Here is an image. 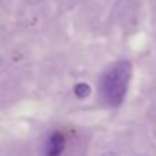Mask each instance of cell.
I'll list each match as a JSON object with an SVG mask.
<instances>
[{
  "mask_svg": "<svg viewBox=\"0 0 156 156\" xmlns=\"http://www.w3.org/2000/svg\"><path fill=\"white\" fill-rule=\"evenodd\" d=\"M66 148V136L61 131H52L45 141V156H61Z\"/></svg>",
  "mask_w": 156,
  "mask_h": 156,
  "instance_id": "7a4b0ae2",
  "label": "cell"
},
{
  "mask_svg": "<svg viewBox=\"0 0 156 156\" xmlns=\"http://www.w3.org/2000/svg\"><path fill=\"white\" fill-rule=\"evenodd\" d=\"M131 79V64L128 61H119L109 66L101 77V98L108 106H121L126 98Z\"/></svg>",
  "mask_w": 156,
  "mask_h": 156,
  "instance_id": "6da1fadb",
  "label": "cell"
},
{
  "mask_svg": "<svg viewBox=\"0 0 156 156\" xmlns=\"http://www.w3.org/2000/svg\"><path fill=\"white\" fill-rule=\"evenodd\" d=\"M74 94H76V98H79V99H86L91 94V86L86 84V82H79V84L74 86Z\"/></svg>",
  "mask_w": 156,
  "mask_h": 156,
  "instance_id": "3957f363",
  "label": "cell"
}]
</instances>
